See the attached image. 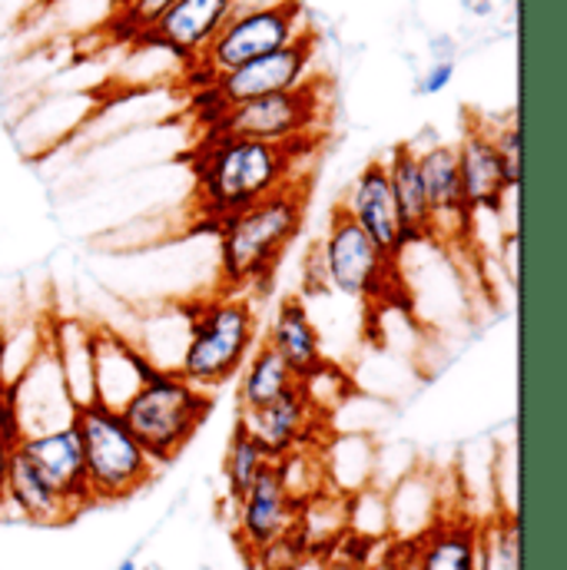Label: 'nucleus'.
<instances>
[{"label": "nucleus", "mask_w": 567, "mask_h": 570, "mask_svg": "<svg viewBox=\"0 0 567 570\" xmlns=\"http://www.w3.org/2000/svg\"><path fill=\"white\" fill-rule=\"evenodd\" d=\"M120 3H127V0H114V7H120Z\"/></svg>", "instance_id": "obj_30"}, {"label": "nucleus", "mask_w": 567, "mask_h": 570, "mask_svg": "<svg viewBox=\"0 0 567 570\" xmlns=\"http://www.w3.org/2000/svg\"><path fill=\"white\" fill-rule=\"evenodd\" d=\"M309 17L302 0H260V3H239V10L223 23V30L213 37V43L183 67L186 87L203 90L216 77L266 57L292 43L302 30H309Z\"/></svg>", "instance_id": "obj_6"}, {"label": "nucleus", "mask_w": 567, "mask_h": 570, "mask_svg": "<svg viewBox=\"0 0 567 570\" xmlns=\"http://www.w3.org/2000/svg\"><path fill=\"white\" fill-rule=\"evenodd\" d=\"M117 570H140V568H137V561H134V558H127V561H120V568Z\"/></svg>", "instance_id": "obj_29"}, {"label": "nucleus", "mask_w": 567, "mask_h": 570, "mask_svg": "<svg viewBox=\"0 0 567 570\" xmlns=\"http://www.w3.org/2000/svg\"><path fill=\"white\" fill-rule=\"evenodd\" d=\"M17 454L23 461H30L50 481V488L74 508V514H80L84 508L94 504L90 488H87V471H84V451H80L77 431L70 422L23 434L17 444Z\"/></svg>", "instance_id": "obj_13"}, {"label": "nucleus", "mask_w": 567, "mask_h": 570, "mask_svg": "<svg viewBox=\"0 0 567 570\" xmlns=\"http://www.w3.org/2000/svg\"><path fill=\"white\" fill-rule=\"evenodd\" d=\"M3 508H10L17 518L30 521V524H63L74 514V508L50 488V481L20 454H13L10 461V474H7V488H3Z\"/></svg>", "instance_id": "obj_19"}, {"label": "nucleus", "mask_w": 567, "mask_h": 570, "mask_svg": "<svg viewBox=\"0 0 567 570\" xmlns=\"http://www.w3.org/2000/svg\"><path fill=\"white\" fill-rule=\"evenodd\" d=\"M295 511L299 508L292 504L276 468L270 464L253 481V488L236 501V538L246 548V554H256L266 544L285 538L295 524Z\"/></svg>", "instance_id": "obj_16"}, {"label": "nucleus", "mask_w": 567, "mask_h": 570, "mask_svg": "<svg viewBox=\"0 0 567 570\" xmlns=\"http://www.w3.org/2000/svg\"><path fill=\"white\" fill-rule=\"evenodd\" d=\"M289 570H329V564L322 561V558H312V554H305V558H299L295 564Z\"/></svg>", "instance_id": "obj_28"}, {"label": "nucleus", "mask_w": 567, "mask_h": 570, "mask_svg": "<svg viewBox=\"0 0 567 570\" xmlns=\"http://www.w3.org/2000/svg\"><path fill=\"white\" fill-rule=\"evenodd\" d=\"M319 269H322V283L362 305H395L405 298L399 259L385 256L352 223L342 203L332 209L329 229L319 243Z\"/></svg>", "instance_id": "obj_8"}, {"label": "nucleus", "mask_w": 567, "mask_h": 570, "mask_svg": "<svg viewBox=\"0 0 567 570\" xmlns=\"http://www.w3.org/2000/svg\"><path fill=\"white\" fill-rule=\"evenodd\" d=\"M20 438H23V428L17 422L13 392H7V402H0V511H3V488H7L10 461H13V454H17Z\"/></svg>", "instance_id": "obj_26"}, {"label": "nucleus", "mask_w": 567, "mask_h": 570, "mask_svg": "<svg viewBox=\"0 0 567 570\" xmlns=\"http://www.w3.org/2000/svg\"><path fill=\"white\" fill-rule=\"evenodd\" d=\"M385 173H389V189H392L395 213H399L409 246L431 243V213H428L426 186H422V173H419V149L412 142L392 146V153L385 159Z\"/></svg>", "instance_id": "obj_18"}, {"label": "nucleus", "mask_w": 567, "mask_h": 570, "mask_svg": "<svg viewBox=\"0 0 567 570\" xmlns=\"http://www.w3.org/2000/svg\"><path fill=\"white\" fill-rule=\"evenodd\" d=\"M216 399L196 385H189L176 368H153L140 389L117 409L143 451L156 468L179 458V451L196 438V431L209 419Z\"/></svg>", "instance_id": "obj_4"}, {"label": "nucleus", "mask_w": 567, "mask_h": 570, "mask_svg": "<svg viewBox=\"0 0 567 570\" xmlns=\"http://www.w3.org/2000/svg\"><path fill=\"white\" fill-rule=\"evenodd\" d=\"M478 528L468 518H438L412 541V570H475Z\"/></svg>", "instance_id": "obj_20"}, {"label": "nucleus", "mask_w": 567, "mask_h": 570, "mask_svg": "<svg viewBox=\"0 0 567 570\" xmlns=\"http://www.w3.org/2000/svg\"><path fill=\"white\" fill-rule=\"evenodd\" d=\"M342 209L352 216V223L392 259L402 263L405 249H409V239H405V229L399 223V213H395V199H392V189H389V173H385V159L375 156L362 166V173L355 176V183L349 186L345 199H342Z\"/></svg>", "instance_id": "obj_11"}, {"label": "nucleus", "mask_w": 567, "mask_h": 570, "mask_svg": "<svg viewBox=\"0 0 567 570\" xmlns=\"http://www.w3.org/2000/svg\"><path fill=\"white\" fill-rule=\"evenodd\" d=\"M419 173L426 186L428 213H431V243H465L475 229V213L465 203L454 146L431 142L419 153Z\"/></svg>", "instance_id": "obj_12"}, {"label": "nucleus", "mask_w": 567, "mask_h": 570, "mask_svg": "<svg viewBox=\"0 0 567 570\" xmlns=\"http://www.w3.org/2000/svg\"><path fill=\"white\" fill-rule=\"evenodd\" d=\"M186 322L189 332L176 372L203 392H216L233 382L260 345V315L250 295L216 292L199 298L189 305Z\"/></svg>", "instance_id": "obj_3"}, {"label": "nucleus", "mask_w": 567, "mask_h": 570, "mask_svg": "<svg viewBox=\"0 0 567 570\" xmlns=\"http://www.w3.org/2000/svg\"><path fill=\"white\" fill-rule=\"evenodd\" d=\"M70 425L84 451V471L94 504L134 498L159 471L117 409L104 402L74 405Z\"/></svg>", "instance_id": "obj_5"}, {"label": "nucleus", "mask_w": 567, "mask_h": 570, "mask_svg": "<svg viewBox=\"0 0 567 570\" xmlns=\"http://www.w3.org/2000/svg\"><path fill=\"white\" fill-rule=\"evenodd\" d=\"M305 203L309 183L302 176L263 203L219 219V292L246 295L250 288H266L273 283L285 249L302 233Z\"/></svg>", "instance_id": "obj_2"}, {"label": "nucleus", "mask_w": 567, "mask_h": 570, "mask_svg": "<svg viewBox=\"0 0 567 570\" xmlns=\"http://www.w3.org/2000/svg\"><path fill=\"white\" fill-rule=\"evenodd\" d=\"M325 124H329V83L325 77L312 73L295 90L223 110L219 120L199 137H229V140L276 142V146H295V142L322 146Z\"/></svg>", "instance_id": "obj_7"}, {"label": "nucleus", "mask_w": 567, "mask_h": 570, "mask_svg": "<svg viewBox=\"0 0 567 570\" xmlns=\"http://www.w3.org/2000/svg\"><path fill=\"white\" fill-rule=\"evenodd\" d=\"M322 422L325 419L309 405V399L299 385L292 392H285L283 399H276L273 405L256 409V412H239V419H236V425L270 454V461H280L283 454L302 448V444H322V438H319Z\"/></svg>", "instance_id": "obj_14"}, {"label": "nucleus", "mask_w": 567, "mask_h": 570, "mask_svg": "<svg viewBox=\"0 0 567 570\" xmlns=\"http://www.w3.org/2000/svg\"><path fill=\"white\" fill-rule=\"evenodd\" d=\"M319 149V142L229 140V137H199L193 149V203L199 229L219 226V219L236 216L266 196L302 179V163Z\"/></svg>", "instance_id": "obj_1"}, {"label": "nucleus", "mask_w": 567, "mask_h": 570, "mask_svg": "<svg viewBox=\"0 0 567 570\" xmlns=\"http://www.w3.org/2000/svg\"><path fill=\"white\" fill-rule=\"evenodd\" d=\"M299 382L295 375L289 372L283 358L276 355V348L263 338L253 355L246 358L243 372H239V412H256V409H266L273 405L276 399H283L285 392H292Z\"/></svg>", "instance_id": "obj_21"}, {"label": "nucleus", "mask_w": 567, "mask_h": 570, "mask_svg": "<svg viewBox=\"0 0 567 570\" xmlns=\"http://www.w3.org/2000/svg\"><path fill=\"white\" fill-rule=\"evenodd\" d=\"M315 53H319V30L309 27L292 43L216 77L203 90H193V117H196L199 130H209L219 120V114L229 107L302 87L312 77Z\"/></svg>", "instance_id": "obj_9"}, {"label": "nucleus", "mask_w": 567, "mask_h": 570, "mask_svg": "<svg viewBox=\"0 0 567 570\" xmlns=\"http://www.w3.org/2000/svg\"><path fill=\"white\" fill-rule=\"evenodd\" d=\"M491 142H495V153L501 159L508 186L518 189V183H521V130H518V120L508 117L498 130H491Z\"/></svg>", "instance_id": "obj_25"}, {"label": "nucleus", "mask_w": 567, "mask_h": 570, "mask_svg": "<svg viewBox=\"0 0 567 570\" xmlns=\"http://www.w3.org/2000/svg\"><path fill=\"white\" fill-rule=\"evenodd\" d=\"M266 342L276 348V355L289 365V372L295 375V382H302L305 375H312L322 362V335L309 318V308L299 295H285L273 315L270 335Z\"/></svg>", "instance_id": "obj_17"}, {"label": "nucleus", "mask_w": 567, "mask_h": 570, "mask_svg": "<svg viewBox=\"0 0 567 570\" xmlns=\"http://www.w3.org/2000/svg\"><path fill=\"white\" fill-rule=\"evenodd\" d=\"M451 77H454V60H434L426 70L422 83H419V94H426V97L441 94L451 83Z\"/></svg>", "instance_id": "obj_27"}, {"label": "nucleus", "mask_w": 567, "mask_h": 570, "mask_svg": "<svg viewBox=\"0 0 567 570\" xmlns=\"http://www.w3.org/2000/svg\"><path fill=\"white\" fill-rule=\"evenodd\" d=\"M176 0H127L120 7H114L110 20H107V30L114 33V40H124V43H134L140 33H146Z\"/></svg>", "instance_id": "obj_24"}, {"label": "nucleus", "mask_w": 567, "mask_h": 570, "mask_svg": "<svg viewBox=\"0 0 567 570\" xmlns=\"http://www.w3.org/2000/svg\"><path fill=\"white\" fill-rule=\"evenodd\" d=\"M239 3L243 0H176L146 33L134 40V47L166 50L186 67L213 43V37L239 10Z\"/></svg>", "instance_id": "obj_10"}, {"label": "nucleus", "mask_w": 567, "mask_h": 570, "mask_svg": "<svg viewBox=\"0 0 567 570\" xmlns=\"http://www.w3.org/2000/svg\"><path fill=\"white\" fill-rule=\"evenodd\" d=\"M475 570H518V518L501 514L495 524L478 528Z\"/></svg>", "instance_id": "obj_23"}, {"label": "nucleus", "mask_w": 567, "mask_h": 570, "mask_svg": "<svg viewBox=\"0 0 567 570\" xmlns=\"http://www.w3.org/2000/svg\"><path fill=\"white\" fill-rule=\"evenodd\" d=\"M270 464H273L270 454L243 428H233V438H229V448H226V458H223V478H226L229 501L236 504Z\"/></svg>", "instance_id": "obj_22"}, {"label": "nucleus", "mask_w": 567, "mask_h": 570, "mask_svg": "<svg viewBox=\"0 0 567 570\" xmlns=\"http://www.w3.org/2000/svg\"><path fill=\"white\" fill-rule=\"evenodd\" d=\"M454 159H458V179H461L465 203H468V209L475 216H481V213H501L505 209V199L511 193H518L505 179V169H501V159L495 153L488 124L468 117V124L461 130V140L454 146Z\"/></svg>", "instance_id": "obj_15"}]
</instances>
